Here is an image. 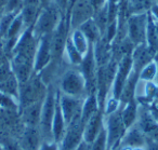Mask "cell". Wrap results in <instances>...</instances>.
Instances as JSON below:
<instances>
[{"instance_id":"6da1fadb","label":"cell","mask_w":158,"mask_h":150,"mask_svg":"<svg viewBox=\"0 0 158 150\" xmlns=\"http://www.w3.org/2000/svg\"><path fill=\"white\" fill-rule=\"evenodd\" d=\"M57 99V87L54 84L48 85V91L42 102L41 117H40L39 131L41 133L42 140L52 141V121L54 117Z\"/></svg>"},{"instance_id":"7a4b0ae2","label":"cell","mask_w":158,"mask_h":150,"mask_svg":"<svg viewBox=\"0 0 158 150\" xmlns=\"http://www.w3.org/2000/svg\"><path fill=\"white\" fill-rule=\"evenodd\" d=\"M57 89L66 95L85 98L87 96L86 80L79 67H72L66 69L61 75Z\"/></svg>"},{"instance_id":"3957f363","label":"cell","mask_w":158,"mask_h":150,"mask_svg":"<svg viewBox=\"0 0 158 150\" xmlns=\"http://www.w3.org/2000/svg\"><path fill=\"white\" fill-rule=\"evenodd\" d=\"M48 91V85L42 81L38 74H34L25 83L20 84L19 90V107L21 109L44 100Z\"/></svg>"},{"instance_id":"277c9868","label":"cell","mask_w":158,"mask_h":150,"mask_svg":"<svg viewBox=\"0 0 158 150\" xmlns=\"http://www.w3.org/2000/svg\"><path fill=\"white\" fill-rule=\"evenodd\" d=\"M63 16L64 15L60 11L56 3L53 0H51L50 2H48L41 8L39 16L34 24V34L38 38L52 34Z\"/></svg>"},{"instance_id":"5b68a950","label":"cell","mask_w":158,"mask_h":150,"mask_svg":"<svg viewBox=\"0 0 158 150\" xmlns=\"http://www.w3.org/2000/svg\"><path fill=\"white\" fill-rule=\"evenodd\" d=\"M120 108L110 115L104 116V128L107 137V150H112L117 146L121 145V140L127 132V128L121 119Z\"/></svg>"},{"instance_id":"8992f818","label":"cell","mask_w":158,"mask_h":150,"mask_svg":"<svg viewBox=\"0 0 158 150\" xmlns=\"http://www.w3.org/2000/svg\"><path fill=\"white\" fill-rule=\"evenodd\" d=\"M149 13L141 12V13L131 14L127 18V37L132 41L134 46L146 43V31L148 24Z\"/></svg>"},{"instance_id":"52a82bcc","label":"cell","mask_w":158,"mask_h":150,"mask_svg":"<svg viewBox=\"0 0 158 150\" xmlns=\"http://www.w3.org/2000/svg\"><path fill=\"white\" fill-rule=\"evenodd\" d=\"M70 33L69 22L67 18L63 16L60 21L59 25L51 34V52H52V61L61 62L63 61L64 49L66 41Z\"/></svg>"},{"instance_id":"ba28073f","label":"cell","mask_w":158,"mask_h":150,"mask_svg":"<svg viewBox=\"0 0 158 150\" xmlns=\"http://www.w3.org/2000/svg\"><path fill=\"white\" fill-rule=\"evenodd\" d=\"M84 126L81 117L76 118L67 124L65 134L59 143L60 150H75L84 140Z\"/></svg>"},{"instance_id":"9c48e42d","label":"cell","mask_w":158,"mask_h":150,"mask_svg":"<svg viewBox=\"0 0 158 150\" xmlns=\"http://www.w3.org/2000/svg\"><path fill=\"white\" fill-rule=\"evenodd\" d=\"M94 15V9L91 5L90 0H78L74 6L69 13L66 15L69 22L70 30L78 28L81 24L89 21Z\"/></svg>"},{"instance_id":"30bf717a","label":"cell","mask_w":158,"mask_h":150,"mask_svg":"<svg viewBox=\"0 0 158 150\" xmlns=\"http://www.w3.org/2000/svg\"><path fill=\"white\" fill-rule=\"evenodd\" d=\"M84 98L66 95L59 90V103L66 124H69L76 118L81 117V107Z\"/></svg>"},{"instance_id":"8fae6325","label":"cell","mask_w":158,"mask_h":150,"mask_svg":"<svg viewBox=\"0 0 158 150\" xmlns=\"http://www.w3.org/2000/svg\"><path fill=\"white\" fill-rule=\"evenodd\" d=\"M52 62L51 52V34L44 35L39 38L37 50H36L35 61H34V72L39 74Z\"/></svg>"},{"instance_id":"7c38bea8","label":"cell","mask_w":158,"mask_h":150,"mask_svg":"<svg viewBox=\"0 0 158 150\" xmlns=\"http://www.w3.org/2000/svg\"><path fill=\"white\" fill-rule=\"evenodd\" d=\"M136 124L145 135L147 141H158V122L151 113V110L139 108Z\"/></svg>"},{"instance_id":"4fadbf2b","label":"cell","mask_w":158,"mask_h":150,"mask_svg":"<svg viewBox=\"0 0 158 150\" xmlns=\"http://www.w3.org/2000/svg\"><path fill=\"white\" fill-rule=\"evenodd\" d=\"M104 128V115L102 110H98L93 116L89 118L84 126V140L88 144H92L99 136L102 128Z\"/></svg>"},{"instance_id":"5bb4252c","label":"cell","mask_w":158,"mask_h":150,"mask_svg":"<svg viewBox=\"0 0 158 150\" xmlns=\"http://www.w3.org/2000/svg\"><path fill=\"white\" fill-rule=\"evenodd\" d=\"M153 56L154 49L148 47L146 43L136 46L131 54L132 62H133V69L139 72L145 65L153 61Z\"/></svg>"},{"instance_id":"9a60e30c","label":"cell","mask_w":158,"mask_h":150,"mask_svg":"<svg viewBox=\"0 0 158 150\" xmlns=\"http://www.w3.org/2000/svg\"><path fill=\"white\" fill-rule=\"evenodd\" d=\"M148 141H147L145 135L139 128L138 124H134L131 128H129L121 140V145L129 146L132 148H139V147H146Z\"/></svg>"},{"instance_id":"2e32d148","label":"cell","mask_w":158,"mask_h":150,"mask_svg":"<svg viewBox=\"0 0 158 150\" xmlns=\"http://www.w3.org/2000/svg\"><path fill=\"white\" fill-rule=\"evenodd\" d=\"M42 141L39 128L26 126L22 137V150H39Z\"/></svg>"},{"instance_id":"e0dca14e","label":"cell","mask_w":158,"mask_h":150,"mask_svg":"<svg viewBox=\"0 0 158 150\" xmlns=\"http://www.w3.org/2000/svg\"><path fill=\"white\" fill-rule=\"evenodd\" d=\"M42 102L40 100L35 104H31L25 108L21 109L22 111V119L26 126H34L38 128L40 123V117H41V108Z\"/></svg>"},{"instance_id":"ac0fdd59","label":"cell","mask_w":158,"mask_h":150,"mask_svg":"<svg viewBox=\"0 0 158 150\" xmlns=\"http://www.w3.org/2000/svg\"><path fill=\"white\" fill-rule=\"evenodd\" d=\"M66 128L67 124L65 122V119L63 117L62 113L61 107H60L59 103V89H57V99H56V107H55V112L54 117H53L52 121V138L54 141H56L57 144L61 141L62 137L65 134Z\"/></svg>"},{"instance_id":"d6986e66","label":"cell","mask_w":158,"mask_h":150,"mask_svg":"<svg viewBox=\"0 0 158 150\" xmlns=\"http://www.w3.org/2000/svg\"><path fill=\"white\" fill-rule=\"evenodd\" d=\"M120 113L121 119H123V122L127 128V130L131 128L132 125H134L136 123L139 116V106L136 100L133 99L131 102H128L127 104L121 105Z\"/></svg>"},{"instance_id":"ffe728a7","label":"cell","mask_w":158,"mask_h":150,"mask_svg":"<svg viewBox=\"0 0 158 150\" xmlns=\"http://www.w3.org/2000/svg\"><path fill=\"white\" fill-rule=\"evenodd\" d=\"M98 110H102L100 108L99 102L95 94H91V95H87L84 98L81 107V121L82 123H86L89 120L91 116H93Z\"/></svg>"},{"instance_id":"44dd1931","label":"cell","mask_w":158,"mask_h":150,"mask_svg":"<svg viewBox=\"0 0 158 150\" xmlns=\"http://www.w3.org/2000/svg\"><path fill=\"white\" fill-rule=\"evenodd\" d=\"M63 59L67 62L68 65H70L72 67H79L82 59H84V56L77 51V49L73 44L69 36H68V39L65 44V49H64Z\"/></svg>"},{"instance_id":"7402d4cb","label":"cell","mask_w":158,"mask_h":150,"mask_svg":"<svg viewBox=\"0 0 158 150\" xmlns=\"http://www.w3.org/2000/svg\"><path fill=\"white\" fill-rule=\"evenodd\" d=\"M78 29L86 36V38L89 40V42H90L91 44L97 43L102 38V34H101V31H100L98 25L95 24L93 18H90L89 21H87V22H85L84 24L80 25V26L78 27Z\"/></svg>"},{"instance_id":"603a6c76","label":"cell","mask_w":158,"mask_h":150,"mask_svg":"<svg viewBox=\"0 0 158 150\" xmlns=\"http://www.w3.org/2000/svg\"><path fill=\"white\" fill-rule=\"evenodd\" d=\"M69 38H70V40H72L73 44L75 46V48L77 49V51H78L82 56H85V55L88 53L89 49H90V46H91V43L86 38V36L79 30L78 28H76V29H72V30H70Z\"/></svg>"},{"instance_id":"cb8c5ba5","label":"cell","mask_w":158,"mask_h":150,"mask_svg":"<svg viewBox=\"0 0 158 150\" xmlns=\"http://www.w3.org/2000/svg\"><path fill=\"white\" fill-rule=\"evenodd\" d=\"M19 90H20V83L18 79L15 78L14 74L9 76L7 79L0 82V92L5 93L7 95H10L18 99L19 102Z\"/></svg>"},{"instance_id":"d4e9b609","label":"cell","mask_w":158,"mask_h":150,"mask_svg":"<svg viewBox=\"0 0 158 150\" xmlns=\"http://www.w3.org/2000/svg\"><path fill=\"white\" fill-rule=\"evenodd\" d=\"M41 8L42 7H34V6H24V7H23L20 14H21V16H22L25 28L34 26V24H35L36 21H37L38 16H39Z\"/></svg>"},{"instance_id":"484cf974","label":"cell","mask_w":158,"mask_h":150,"mask_svg":"<svg viewBox=\"0 0 158 150\" xmlns=\"http://www.w3.org/2000/svg\"><path fill=\"white\" fill-rule=\"evenodd\" d=\"M158 77V65L155 61H152L147 65H145L139 71V80L145 82H155Z\"/></svg>"},{"instance_id":"4316f807","label":"cell","mask_w":158,"mask_h":150,"mask_svg":"<svg viewBox=\"0 0 158 150\" xmlns=\"http://www.w3.org/2000/svg\"><path fill=\"white\" fill-rule=\"evenodd\" d=\"M16 15H18V14L2 12V14L0 16V35L2 36L3 39H5L6 36H7L8 30H9L10 26H11L12 22H13L14 18H15Z\"/></svg>"},{"instance_id":"83f0119b","label":"cell","mask_w":158,"mask_h":150,"mask_svg":"<svg viewBox=\"0 0 158 150\" xmlns=\"http://www.w3.org/2000/svg\"><path fill=\"white\" fill-rule=\"evenodd\" d=\"M91 150H107V137L105 128H102L99 136L91 144Z\"/></svg>"},{"instance_id":"f1b7e54d","label":"cell","mask_w":158,"mask_h":150,"mask_svg":"<svg viewBox=\"0 0 158 150\" xmlns=\"http://www.w3.org/2000/svg\"><path fill=\"white\" fill-rule=\"evenodd\" d=\"M24 7V1L23 0H8L3 8V12L6 13H14L19 14L21 10Z\"/></svg>"},{"instance_id":"f546056e","label":"cell","mask_w":158,"mask_h":150,"mask_svg":"<svg viewBox=\"0 0 158 150\" xmlns=\"http://www.w3.org/2000/svg\"><path fill=\"white\" fill-rule=\"evenodd\" d=\"M0 107L5 108H16L19 107V102L14 97L10 95H7L5 93L0 92Z\"/></svg>"},{"instance_id":"4dcf8cb0","label":"cell","mask_w":158,"mask_h":150,"mask_svg":"<svg viewBox=\"0 0 158 150\" xmlns=\"http://www.w3.org/2000/svg\"><path fill=\"white\" fill-rule=\"evenodd\" d=\"M39 150H60L59 144L56 141H42L39 147Z\"/></svg>"},{"instance_id":"1f68e13d","label":"cell","mask_w":158,"mask_h":150,"mask_svg":"<svg viewBox=\"0 0 158 150\" xmlns=\"http://www.w3.org/2000/svg\"><path fill=\"white\" fill-rule=\"evenodd\" d=\"M56 6L59 7L60 11L62 12L64 16H66V11H67V6H68V0H53Z\"/></svg>"},{"instance_id":"d6a6232c","label":"cell","mask_w":158,"mask_h":150,"mask_svg":"<svg viewBox=\"0 0 158 150\" xmlns=\"http://www.w3.org/2000/svg\"><path fill=\"white\" fill-rule=\"evenodd\" d=\"M91 5H92L93 9H94V12L98 11V10L102 9L104 6H106L107 3V0H90Z\"/></svg>"},{"instance_id":"836d02e7","label":"cell","mask_w":158,"mask_h":150,"mask_svg":"<svg viewBox=\"0 0 158 150\" xmlns=\"http://www.w3.org/2000/svg\"><path fill=\"white\" fill-rule=\"evenodd\" d=\"M149 15L153 18H155L156 21H158V3L151 6V13H149Z\"/></svg>"},{"instance_id":"e575fe53","label":"cell","mask_w":158,"mask_h":150,"mask_svg":"<svg viewBox=\"0 0 158 150\" xmlns=\"http://www.w3.org/2000/svg\"><path fill=\"white\" fill-rule=\"evenodd\" d=\"M24 6H34V7H42L41 0H23Z\"/></svg>"},{"instance_id":"d590c367","label":"cell","mask_w":158,"mask_h":150,"mask_svg":"<svg viewBox=\"0 0 158 150\" xmlns=\"http://www.w3.org/2000/svg\"><path fill=\"white\" fill-rule=\"evenodd\" d=\"M75 150H91V144H88L87 141L82 140Z\"/></svg>"},{"instance_id":"8d00e7d4","label":"cell","mask_w":158,"mask_h":150,"mask_svg":"<svg viewBox=\"0 0 158 150\" xmlns=\"http://www.w3.org/2000/svg\"><path fill=\"white\" fill-rule=\"evenodd\" d=\"M9 61V57L7 56V54L3 51V48H0V65H2L3 63Z\"/></svg>"},{"instance_id":"74e56055","label":"cell","mask_w":158,"mask_h":150,"mask_svg":"<svg viewBox=\"0 0 158 150\" xmlns=\"http://www.w3.org/2000/svg\"><path fill=\"white\" fill-rule=\"evenodd\" d=\"M145 150H158V141H148Z\"/></svg>"},{"instance_id":"f35d334b","label":"cell","mask_w":158,"mask_h":150,"mask_svg":"<svg viewBox=\"0 0 158 150\" xmlns=\"http://www.w3.org/2000/svg\"><path fill=\"white\" fill-rule=\"evenodd\" d=\"M151 113L153 115V117L155 118V119L157 120V122H158V108H157V107H154V108H152L151 109Z\"/></svg>"},{"instance_id":"ab89813d","label":"cell","mask_w":158,"mask_h":150,"mask_svg":"<svg viewBox=\"0 0 158 150\" xmlns=\"http://www.w3.org/2000/svg\"><path fill=\"white\" fill-rule=\"evenodd\" d=\"M7 1H8V0H0V9L3 10V8H5V6H6V3H7Z\"/></svg>"},{"instance_id":"60d3db41","label":"cell","mask_w":158,"mask_h":150,"mask_svg":"<svg viewBox=\"0 0 158 150\" xmlns=\"http://www.w3.org/2000/svg\"><path fill=\"white\" fill-rule=\"evenodd\" d=\"M2 12H3V10H2V9H0V16H1V14H2Z\"/></svg>"},{"instance_id":"b9f144b4","label":"cell","mask_w":158,"mask_h":150,"mask_svg":"<svg viewBox=\"0 0 158 150\" xmlns=\"http://www.w3.org/2000/svg\"><path fill=\"white\" fill-rule=\"evenodd\" d=\"M0 150H5V149H3V148L1 147V146H0Z\"/></svg>"},{"instance_id":"7bdbcfd3","label":"cell","mask_w":158,"mask_h":150,"mask_svg":"<svg viewBox=\"0 0 158 150\" xmlns=\"http://www.w3.org/2000/svg\"><path fill=\"white\" fill-rule=\"evenodd\" d=\"M157 1H158V0H157Z\"/></svg>"}]
</instances>
